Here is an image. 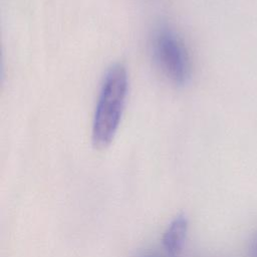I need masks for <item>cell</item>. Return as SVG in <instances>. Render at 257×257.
<instances>
[{
    "mask_svg": "<svg viewBox=\"0 0 257 257\" xmlns=\"http://www.w3.org/2000/svg\"><path fill=\"white\" fill-rule=\"evenodd\" d=\"M188 227L189 221L184 214L177 215L167 226L163 234L162 244L169 255L177 256L180 254L186 241Z\"/></svg>",
    "mask_w": 257,
    "mask_h": 257,
    "instance_id": "cell-3",
    "label": "cell"
},
{
    "mask_svg": "<svg viewBox=\"0 0 257 257\" xmlns=\"http://www.w3.org/2000/svg\"><path fill=\"white\" fill-rule=\"evenodd\" d=\"M143 257H153V256H143Z\"/></svg>",
    "mask_w": 257,
    "mask_h": 257,
    "instance_id": "cell-5",
    "label": "cell"
},
{
    "mask_svg": "<svg viewBox=\"0 0 257 257\" xmlns=\"http://www.w3.org/2000/svg\"><path fill=\"white\" fill-rule=\"evenodd\" d=\"M250 256L257 257V234H255L250 243Z\"/></svg>",
    "mask_w": 257,
    "mask_h": 257,
    "instance_id": "cell-4",
    "label": "cell"
},
{
    "mask_svg": "<svg viewBox=\"0 0 257 257\" xmlns=\"http://www.w3.org/2000/svg\"><path fill=\"white\" fill-rule=\"evenodd\" d=\"M151 53L155 65L171 83L180 86L190 80V53L175 30L168 26L158 27L151 38Z\"/></svg>",
    "mask_w": 257,
    "mask_h": 257,
    "instance_id": "cell-2",
    "label": "cell"
},
{
    "mask_svg": "<svg viewBox=\"0 0 257 257\" xmlns=\"http://www.w3.org/2000/svg\"><path fill=\"white\" fill-rule=\"evenodd\" d=\"M127 90L125 67L113 64L102 79L93 114L91 138L96 148H105L113 140L123 113Z\"/></svg>",
    "mask_w": 257,
    "mask_h": 257,
    "instance_id": "cell-1",
    "label": "cell"
}]
</instances>
